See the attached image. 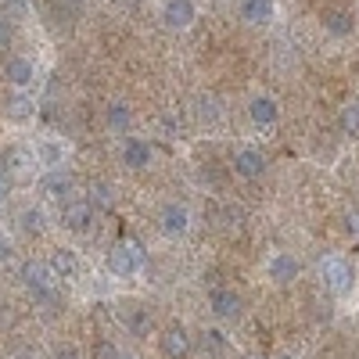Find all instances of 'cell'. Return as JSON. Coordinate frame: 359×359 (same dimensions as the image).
<instances>
[{
  "instance_id": "6",
  "label": "cell",
  "mask_w": 359,
  "mask_h": 359,
  "mask_svg": "<svg viewBox=\"0 0 359 359\" xmlns=\"http://www.w3.org/2000/svg\"><path fill=\"white\" fill-rule=\"evenodd\" d=\"M208 309H212L216 320H237L241 309H245V302H241V294L230 291V287H212L208 291Z\"/></svg>"
},
{
  "instance_id": "10",
  "label": "cell",
  "mask_w": 359,
  "mask_h": 359,
  "mask_svg": "<svg viewBox=\"0 0 359 359\" xmlns=\"http://www.w3.org/2000/svg\"><path fill=\"white\" fill-rule=\"evenodd\" d=\"M233 172L245 176V180H259L266 172V155L255 151V147H241V151L233 155Z\"/></svg>"
},
{
  "instance_id": "25",
  "label": "cell",
  "mask_w": 359,
  "mask_h": 359,
  "mask_svg": "<svg viewBox=\"0 0 359 359\" xmlns=\"http://www.w3.org/2000/svg\"><path fill=\"white\" fill-rule=\"evenodd\" d=\"M205 352L223 355V352H226V338H223L219 331H205Z\"/></svg>"
},
{
  "instance_id": "11",
  "label": "cell",
  "mask_w": 359,
  "mask_h": 359,
  "mask_svg": "<svg viewBox=\"0 0 359 359\" xmlns=\"http://www.w3.org/2000/svg\"><path fill=\"white\" fill-rule=\"evenodd\" d=\"M241 18L248 22V25H255V29H266L269 22H273V15H277V8H273V0H241Z\"/></svg>"
},
{
  "instance_id": "23",
  "label": "cell",
  "mask_w": 359,
  "mask_h": 359,
  "mask_svg": "<svg viewBox=\"0 0 359 359\" xmlns=\"http://www.w3.org/2000/svg\"><path fill=\"white\" fill-rule=\"evenodd\" d=\"M8 115L15 118V123H22V118H29V115H33V101H29L25 94L11 97V104H8Z\"/></svg>"
},
{
  "instance_id": "26",
  "label": "cell",
  "mask_w": 359,
  "mask_h": 359,
  "mask_svg": "<svg viewBox=\"0 0 359 359\" xmlns=\"http://www.w3.org/2000/svg\"><path fill=\"white\" fill-rule=\"evenodd\" d=\"M90 205H94V208H108V205H111V191H108V184L90 187Z\"/></svg>"
},
{
  "instance_id": "4",
  "label": "cell",
  "mask_w": 359,
  "mask_h": 359,
  "mask_svg": "<svg viewBox=\"0 0 359 359\" xmlns=\"http://www.w3.org/2000/svg\"><path fill=\"white\" fill-rule=\"evenodd\" d=\"M194 18H198L194 0H165L162 4V25L169 33H184V29L194 25Z\"/></svg>"
},
{
  "instance_id": "17",
  "label": "cell",
  "mask_w": 359,
  "mask_h": 359,
  "mask_svg": "<svg viewBox=\"0 0 359 359\" xmlns=\"http://www.w3.org/2000/svg\"><path fill=\"white\" fill-rule=\"evenodd\" d=\"M50 269L57 273V280H72L76 273H79V262H76V255L72 252H54V259H50Z\"/></svg>"
},
{
  "instance_id": "15",
  "label": "cell",
  "mask_w": 359,
  "mask_h": 359,
  "mask_svg": "<svg viewBox=\"0 0 359 359\" xmlns=\"http://www.w3.org/2000/svg\"><path fill=\"white\" fill-rule=\"evenodd\" d=\"M162 348H165L169 359H184V355L191 352V338H187L184 327H169L165 338H162Z\"/></svg>"
},
{
  "instance_id": "19",
  "label": "cell",
  "mask_w": 359,
  "mask_h": 359,
  "mask_svg": "<svg viewBox=\"0 0 359 359\" xmlns=\"http://www.w3.org/2000/svg\"><path fill=\"white\" fill-rule=\"evenodd\" d=\"M323 29L331 36H348L352 33V15L348 11H331V15L323 18Z\"/></svg>"
},
{
  "instance_id": "3",
  "label": "cell",
  "mask_w": 359,
  "mask_h": 359,
  "mask_svg": "<svg viewBox=\"0 0 359 359\" xmlns=\"http://www.w3.org/2000/svg\"><path fill=\"white\" fill-rule=\"evenodd\" d=\"M18 277H22V284L29 291H36V294H50V287L57 284V273L50 269V262H43V259H25Z\"/></svg>"
},
{
  "instance_id": "35",
  "label": "cell",
  "mask_w": 359,
  "mask_h": 359,
  "mask_svg": "<svg viewBox=\"0 0 359 359\" xmlns=\"http://www.w3.org/2000/svg\"><path fill=\"white\" fill-rule=\"evenodd\" d=\"M72 4H83V0H72Z\"/></svg>"
},
{
  "instance_id": "31",
  "label": "cell",
  "mask_w": 359,
  "mask_h": 359,
  "mask_svg": "<svg viewBox=\"0 0 359 359\" xmlns=\"http://www.w3.org/2000/svg\"><path fill=\"white\" fill-rule=\"evenodd\" d=\"M8 191H11V180H8V176H0V201L8 198Z\"/></svg>"
},
{
  "instance_id": "7",
  "label": "cell",
  "mask_w": 359,
  "mask_h": 359,
  "mask_svg": "<svg viewBox=\"0 0 359 359\" xmlns=\"http://www.w3.org/2000/svg\"><path fill=\"white\" fill-rule=\"evenodd\" d=\"M298 273H302V262H298L291 252H273L266 259V277L273 284H291Z\"/></svg>"
},
{
  "instance_id": "13",
  "label": "cell",
  "mask_w": 359,
  "mask_h": 359,
  "mask_svg": "<svg viewBox=\"0 0 359 359\" xmlns=\"http://www.w3.org/2000/svg\"><path fill=\"white\" fill-rule=\"evenodd\" d=\"M123 165L126 169H147L151 165V144L140 137H126L123 140Z\"/></svg>"
},
{
  "instance_id": "20",
  "label": "cell",
  "mask_w": 359,
  "mask_h": 359,
  "mask_svg": "<svg viewBox=\"0 0 359 359\" xmlns=\"http://www.w3.org/2000/svg\"><path fill=\"white\" fill-rule=\"evenodd\" d=\"M219 101L216 97H198V118H201V123H208V126H216L219 123Z\"/></svg>"
},
{
  "instance_id": "36",
  "label": "cell",
  "mask_w": 359,
  "mask_h": 359,
  "mask_svg": "<svg viewBox=\"0 0 359 359\" xmlns=\"http://www.w3.org/2000/svg\"><path fill=\"white\" fill-rule=\"evenodd\" d=\"M280 359H291V355H280Z\"/></svg>"
},
{
  "instance_id": "33",
  "label": "cell",
  "mask_w": 359,
  "mask_h": 359,
  "mask_svg": "<svg viewBox=\"0 0 359 359\" xmlns=\"http://www.w3.org/2000/svg\"><path fill=\"white\" fill-rule=\"evenodd\" d=\"M0 176H8V162H4V155H0Z\"/></svg>"
},
{
  "instance_id": "34",
  "label": "cell",
  "mask_w": 359,
  "mask_h": 359,
  "mask_svg": "<svg viewBox=\"0 0 359 359\" xmlns=\"http://www.w3.org/2000/svg\"><path fill=\"white\" fill-rule=\"evenodd\" d=\"M118 359H137V355H123V352H118Z\"/></svg>"
},
{
  "instance_id": "9",
  "label": "cell",
  "mask_w": 359,
  "mask_h": 359,
  "mask_svg": "<svg viewBox=\"0 0 359 359\" xmlns=\"http://www.w3.org/2000/svg\"><path fill=\"white\" fill-rule=\"evenodd\" d=\"M40 194L47 201H65L72 194V176L65 169H50L43 180H40Z\"/></svg>"
},
{
  "instance_id": "1",
  "label": "cell",
  "mask_w": 359,
  "mask_h": 359,
  "mask_svg": "<svg viewBox=\"0 0 359 359\" xmlns=\"http://www.w3.org/2000/svg\"><path fill=\"white\" fill-rule=\"evenodd\" d=\"M140 266H144V248L133 241V237L118 241V245L108 252V269H111V277H133Z\"/></svg>"
},
{
  "instance_id": "14",
  "label": "cell",
  "mask_w": 359,
  "mask_h": 359,
  "mask_svg": "<svg viewBox=\"0 0 359 359\" xmlns=\"http://www.w3.org/2000/svg\"><path fill=\"white\" fill-rule=\"evenodd\" d=\"M4 76H8V83L15 86V90H25L29 83L36 79V65L29 62V57H8V65H4Z\"/></svg>"
},
{
  "instance_id": "8",
  "label": "cell",
  "mask_w": 359,
  "mask_h": 359,
  "mask_svg": "<svg viewBox=\"0 0 359 359\" xmlns=\"http://www.w3.org/2000/svg\"><path fill=\"white\" fill-rule=\"evenodd\" d=\"M158 226L165 237H184L191 230V212H187V205H180V201H169L162 212H158Z\"/></svg>"
},
{
  "instance_id": "18",
  "label": "cell",
  "mask_w": 359,
  "mask_h": 359,
  "mask_svg": "<svg viewBox=\"0 0 359 359\" xmlns=\"http://www.w3.org/2000/svg\"><path fill=\"white\" fill-rule=\"evenodd\" d=\"M123 323L130 327L133 334H147V331H151V316H147V309H140V306H126L123 309Z\"/></svg>"
},
{
  "instance_id": "5",
  "label": "cell",
  "mask_w": 359,
  "mask_h": 359,
  "mask_svg": "<svg viewBox=\"0 0 359 359\" xmlns=\"http://www.w3.org/2000/svg\"><path fill=\"white\" fill-rule=\"evenodd\" d=\"M90 223H94V205L83 201V198H69L62 205V226L72 233H86Z\"/></svg>"
},
{
  "instance_id": "37",
  "label": "cell",
  "mask_w": 359,
  "mask_h": 359,
  "mask_svg": "<svg viewBox=\"0 0 359 359\" xmlns=\"http://www.w3.org/2000/svg\"><path fill=\"white\" fill-rule=\"evenodd\" d=\"M0 359H8V355H0Z\"/></svg>"
},
{
  "instance_id": "38",
  "label": "cell",
  "mask_w": 359,
  "mask_h": 359,
  "mask_svg": "<svg viewBox=\"0 0 359 359\" xmlns=\"http://www.w3.org/2000/svg\"><path fill=\"white\" fill-rule=\"evenodd\" d=\"M25 359H33V355H25Z\"/></svg>"
},
{
  "instance_id": "2",
  "label": "cell",
  "mask_w": 359,
  "mask_h": 359,
  "mask_svg": "<svg viewBox=\"0 0 359 359\" xmlns=\"http://www.w3.org/2000/svg\"><path fill=\"white\" fill-rule=\"evenodd\" d=\"M320 277H323V284L331 287L334 294H348L352 284H355L352 266H348L341 255H327V259H320Z\"/></svg>"
},
{
  "instance_id": "30",
  "label": "cell",
  "mask_w": 359,
  "mask_h": 359,
  "mask_svg": "<svg viewBox=\"0 0 359 359\" xmlns=\"http://www.w3.org/2000/svg\"><path fill=\"white\" fill-rule=\"evenodd\" d=\"M54 359H79V352H76V348H57Z\"/></svg>"
},
{
  "instance_id": "27",
  "label": "cell",
  "mask_w": 359,
  "mask_h": 359,
  "mask_svg": "<svg viewBox=\"0 0 359 359\" xmlns=\"http://www.w3.org/2000/svg\"><path fill=\"white\" fill-rule=\"evenodd\" d=\"M11 43V22L8 18H0V50H4Z\"/></svg>"
},
{
  "instance_id": "12",
  "label": "cell",
  "mask_w": 359,
  "mask_h": 359,
  "mask_svg": "<svg viewBox=\"0 0 359 359\" xmlns=\"http://www.w3.org/2000/svg\"><path fill=\"white\" fill-rule=\"evenodd\" d=\"M248 115H252V123H255L259 130H266V126H277L280 108H277V101L269 97V94H259V97H252V104H248Z\"/></svg>"
},
{
  "instance_id": "32",
  "label": "cell",
  "mask_w": 359,
  "mask_h": 359,
  "mask_svg": "<svg viewBox=\"0 0 359 359\" xmlns=\"http://www.w3.org/2000/svg\"><path fill=\"white\" fill-rule=\"evenodd\" d=\"M345 223H348V233H352V237H359V216H348Z\"/></svg>"
},
{
  "instance_id": "16",
  "label": "cell",
  "mask_w": 359,
  "mask_h": 359,
  "mask_svg": "<svg viewBox=\"0 0 359 359\" xmlns=\"http://www.w3.org/2000/svg\"><path fill=\"white\" fill-rule=\"evenodd\" d=\"M133 126V108L126 101H111L108 104V130L111 133H130Z\"/></svg>"
},
{
  "instance_id": "22",
  "label": "cell",
  "mask_w": 359,
  "mask_h": 359,
  "mask_svg": "<svg viewBox=\"0 0 359 359\" xmlns=\"http://www.w3.org/2000/svg\"><path fill=\"white\" fill-rule=\"evenodd\" d=\"M43 226H47V219H43L40 208H25V212H22V230L25 233H40Z\"/></svg>"
},
{
  "instance_id": "29",
  "label": "cell",
  "mask_w": 359,
  "mask_h": 359,
  "mask_svg": "<svg viewBox=\"0 0 359 359\" xmlns=\"http://www.w3.org/2000/svg\"><path fill=\"white\" fill-rule=\"evenodd\" d=\"M97 359H118V352H115L111 345H101V348H97Z\"/></svg>"
},
{
  "instance_id": "28",
  "label": "cell",
  "mask_w": 359,
  "mask_h": 359,
  "mask_svg": "<svg viewBox=\"0 0 359 359\" xmlns=\"http://www.w3.org/2000/svg\"><path fill=\"white\" fill-rule=\"evenodd\" d=\"M8 255H11V241H8V237H4V233H0V262H4Z\"/></svg>"
},
{
  "instance_id": "24",
  "label": "cell",
  "mask_w": 359,
  "mask_h": 359,
  "mask_svg": "<svg viewBox=\"0 0 359 359\" xmlns=\"http://www.w3.org/2000/svg\"><path fill=\"white\" fill-rule=\"evenodd\" d=\"M341 130H345L348 137H359V104H348V108L341 111Z\"/></svg>"
},
{
  "instance_id": "21",
  "label": "cell",
  "mask_w": 359,
  "mask_h": 359,
  "mask_svg": "<svg viewBox=\"0 0 359 359\" xmlns=\"http://www.w3.org/2000/svg\"><path fill=\"white\" fill-rule=\"evenodd\" d=\"M33 155H36V165H57L62 162V147L57 144H40Z\"/></svg>"
}]
</instances>
